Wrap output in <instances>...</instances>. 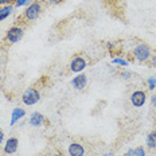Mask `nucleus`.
<instances>
[{
  "label": "nucleus",
  "mask_w": 156,
  "mask_h": 156,
  "mask_svg": "<svg viewBox=\"0 0 156 156\" xmlns=\"http://www.w3.org/2000/svg\"><path fill=\"white\" fill-rule=\"evenodd\" d=\"M152 54H154V53H152V48L149 47L147 43H143V42L137 43L135 47H133V50H132L133 58H135L137 62H141V63L149 62Z\"/></svg>",
  "instance_id": "obj_1"
},
{
  "label": "nucleus",
  "mask_w": 156,
  "mask_h": 156,
  "mask_svg": "<svg viewBox=\"0 0 156 156\" xmlns=\"http://www.w3.org/2000/svg\"><path fill=\"white\" fill-rule=\"evenodd\" d=\"M42 14V3L41 2H32L24 8V12L22 14V19L26 22H35Z\"/></svg>",
  "instance_id": "obj_2"
},
{
  "label": "nucleus",
  "mask_w": 156,
  "mask_h": 156,
  "mask_svg": "<svg viewBox=\"0 0 156 156\" xmlns=\"http://www.w3.org/2000/svg\"><path fill=\"white\" fill-rule=\"evenodd\" d=\"M42 98V94L39 92V89L37 87L31 86V87H27V89L23 92L22 94V102L26 106H32L35 104H38Z\"/></svg>",
  "instance_id": "obj_3"
},
{
  "label": "nucleus",
  "mask_w": 156,
  "mask_h": 156,
  "mask_svg": "<svg viewBox=\"0 0 156 156\" xmlns=\"http://www.w3.org/2000/svg\"><path fill=\"white\" fill-rule=\"evenodd\" d=\"M86 67H87V59L83 55H74L69 63L70 71L71 73H76V74L82 73Z\"/></svg>",
  "instance_id": "obj_4"
},
{
  "label": "nucleus",
  "mask_w": 156,
  "mask_h": 156,
  "mask_svg": "<svg viewBox=\"0 0 156 156\" xmlns=\"http://www.w3.org/2000/svg\"><path fill=\"white\" fill-rule=\"evenodd\" d=\"M23 35H24V28L22 26H12L7 31V34H5V42L9 44L18 43L19 41H22Z\"/></svg>",
  "instance_id": "obj_5"
},
{
  "label": "nucleus",
  "mask_w": 156,
  "mask_h": 156,
  "mask_svg": "<svg viewBox=\"0 0 156 156\" xmlns=\"http://www.w3.org/2000/svg\"><path fill=\"white\" fill-rule=\"evenodd\" d=\"M129 100H131V104L135 108H141V106H144L145 102H147V93H145L144 90H135V92L131 94Z\"/></svg>",
  "instance_id": "obj_6"
},
{
  "label": "nucleus",
  "mask_w": 156,
  "mask_h": 156,
  "mask_svg": "<svg viewBox=\"0 0 156 156\" xmlns=\"http://www.w3.org/2000/svg\"><path fill=\"white\" fill-rule=\"evenodd\" d=\"M86 149L81 143L73 141L67 145V155L69 156H85Z\"/></svg>",
  "instance_id": "obj_7"
},
{
  "label": "nucleus",
  "mask_w": 156,
  "mask_h": 156,
  "mask_svg": "<svg viewBox=\"0 0 156 156\" xmlns=\"http://www.w3.org/2000/svg\"><path fill=\"white\" fill-rule=\"evenodd\" d=\"M71 86L76 90H80V92L83 90L87 86V76H85L83 73L77 74V76L71 80Z\"/></svg>",
  "instance_id": "obj_8"
},
{
  "label": "nucleus",
  "mask_w": 156,
  "mask_h": 156,
  "mask_svg": "<svg viewBox=\"0 0 156 156\" xmlns=\"http://www.w3.org/2000/svg\"><path fill=\"white\" fill-rule=\"evenodd\" d=\"M19 148V140L18 137H9L5 140L4 147H3V151H4L5 155H14Z\"/></svg>",
  "instance_id": "obj_9"
},
{
  "label": "nucleus",
  "mask_w": 156,
  "mask_h": 156,
  "mask_svg": "<svg viewBox=\"0 0 156 156\" xmlns=\"http://www.w3.org/2000/svg\"><path fill=\"white\" fill-rule=\"evenodd\" d=\"M46 122V117L42 115L41 112H32L30 117H28V124L34 128H39Z\"/></svg>",
  "instance_id": "obj_10"
},
{
  "label": "nucleus",
  "mask_w": 156,
  "mask_h": 156,
  "mask_svg": "<svg viewBox=\"0 0 156 156\" xmlns=\"http://www.w3.org/2000/svg\"><path fill=\"white\" fill-rule=\"evenodd\" d=\"M26 116V110L23 108H14L11 113V121H9V125L14 126L18 121H20L22 119Z\"/></svg>",
  "instance_id": "obj_11"
},
{
  "label": "nucleus",
  "mask_w": 156,
  "mask_h": 156,
  "mask_svg": "<svg viewBox=\"0 0 156 156\" xmlns=\"http://www.w3.org/2000/svg\"><path fill=\"white\" fill-rule=\"evenodd\" d=\"M15 11V5L9 4V5H4V7H0V22L5 20L7 18H9Z\"/></svg>",
  "instance_id": "obj_12"
},
{
  "label": "nucleus",
  "mask_w": 156,
  "mask_h": 156,
  "mask_svg": "<svg viewBox=\"0 0 156 156\" xmlns=\"http://www.w3.org/2000/svg\"><path fill=\"white\" fill-rule=\"evenodd\" d=\"M145 145H147V148L149 149H156V129L154 131H151L147 135V137H145Z\"/></svg>",
  "instance_id": "obj_13"
},
{
  "label": "nucleus",
  "mask_w": 156,
  "mask_h": 156,
  "mask_svg": "<svg viewBox=\"0 0 156 156\" xmlns=\"http://www.w3.org/2000/svg\"><path fill=\"white\" fill-rule=\"evenodd\" d=\"M131 61L126 59L125 57H120V55H117L112 59V65H115V66H119V67H126L129 65Z\"/></svg>",
  "instance_id": "obj_14"
},
{
  "label": "nucleus",
  "mask_w": 156,
  "mask_h": 156,
  "mask_svg": "<svg viewBox=\"0 0 156 156\" xmlns=\"http://www.w3.org/2000/svg\"><path fill=\"white\" fill-rule=\"evenodd\" d=\"M147 87H148V90H152V92L156 89V77L155 76H151L147 78Z\"/></svg>",
  "instance_id": "obj_15"
},
{
  "label": "nucleus",
  "mask_w": 156,
  "mask_h": 156,
  "mask_svg": "<svg viewBox=\"0 0 156 156\" xmlns=\"http://www.w3.org/2000/svg\"><path fill=\"white\" fill-rule=\"evenodd\" d=\"M34 0H14V5L15 7H27Z\"/></svg>",
  "instance_id": "obj_16"
},
{
  "label": "nucleus",
  "mask_w": 156,
  "mask_h": 156,
  "mask_svg": "<svg viewBox=\"0 0 156 156\" xmlns=\"http://www.w3.org/2000/svg\"><path fill=\"white\" fill-rule=\"evenodd\" d=\"M119 76L121 77V80H124V81H129L132 78V71H129V70H121L119 73Z\"/></svg>",
  "instance_id": "obj_17"
},
{
  "label": "nucleus",
  "mask_w": 156,
  "mask_h": 156,
  "mask_svg": "<svg viewBox=\"0 0 156 156\" xmlns=\"http://www.w3.org/2000/svg\"><path fill=\"white\" fill-rule=\"evenodd\" d=\"M135 156H147V151L143 145H139V147L135 148Z\"/></svg>",
  "instance_id": "obj_18"
},
{
  "label": "nucleus",
  "mask_w": 156,
  "mask_h": 156,
  "mask_svg": "<svg viewBox=\"0 0 156 156\" xmlns=\"http://www.w3.org/2000/svg\"><path fill=\"white\" fill-rule=\"evenodd\" d=\"M149 66L151 67H155L156 69V53L155 54H152V57H151V59H149Z\"/></svg>",
  "instance_id": "obj_19"
},
{
  "label": "nucleus",
  "mask_w": 156,
  "mask_h": 156,
  "mask_svg": "<svg viewBox=\"0 0 156 156\" xmlns=\"http://www.w3.org/2000/svg\"><path fill=\"white\" fill-rule=\"evenodd\" d=\"M14 4V0H0V7H4V5Z\"/></svg>",
  "instance_id": "obj_20"
},
{
  "label": "nucleus",
  "mask_w": 156,
  "mask_h": 156,
  "mask_svg": "<svg viewBox=\"0 0 156 156\" xmlns=\"http://www.w3.org/2000/svg\"><path fill=\"white\" fill-rule=\"evenodd\" d=\"M124 156H135V148H129V149H126V152L124 154Z\"/></svg>",
  "instance_id": "obj_21"
},
{
  "label": "nucleus",
  "mask_w": 156,
  "mask_h": 156,
  "mask_svg": "<svg viewBox=\"0 0 156 156\" xmlns=\"http://www.w3.org/2000/svg\"><path fill=\"white\" fill-rule=\"evenodd\" d=\"M151 105L154 106V108H156V92L152 94V97H151Z\"/></svg>",
  "instance_id": "obj_22"
},
{
  "label": "nucleus",
  "mask_w": 156,
  "mask_h": 156,
  "mask_svg": "<svg viewBox=\"0 0 156 156\" xmlns=\"http://www.w3.org/2000/svg\"><path fill=\"white\" fill-rule=\"evenodd\" d=\"M3 141H4V132L0 129V145L3 144Z\"/></svg>",
  "instance_id": "obj_23"
},
{
  "label": "nucleus",
  "mask_w": 156,
  "mask_h": 156,
  "mask_svg": "<svg viewBox=\"0 0 156 156\" xmlns=\"http://www.w3.org/2000/svg\"><path fill=\"white\" fill-rule=\"evenodd\" d=\"M102 156H116V154L113 151H108V152H105Z\"/></svg>",
  "instance_id": "obj_24"
},
{
  "label": "nucleus",
  "mask_w": 156,
  "mask_h": 156,
  "mask_svg": "<svg viewBox=\"0 0 156 156\" xmlns=\"http://www.w3.org/2000/svg\"><path fill=\"white\" fill-rule=\"evenodd\" d=\"M62 0H48V3L50 4H58V3H61Z\"/></svg>",
  "instance_id": "obj_25"
},
{
  "label": "nucleus",
  "mask_w": 156,
  "mask_h": 156,
  "mask_svg": "<svg viewBox=\"0 0 156 156\" xmlns=\"http://www.w3.org/2000/svg\"><path fill=\"white\" fill-rule=\"evenodd\" d=\"M53 156H65L63 154H61V152H57V154H54Z\"/></svg>",
  "instance_id": "obj_26"
},
{
  "label": "nucleus",
  "mask_w": 156,
  "mask_h": 156,
  "mask_svg": "<svg viewBox=\"0 0 156 156\" xmlns=\"http://www.w3.org/2000/svg\"><path fill=\"white\" fill-rule=\"evenodd\" d=\"M4 156H7V155H4Z\"/></svg>",
  "instance_id": "obj_27"
}]
</instances>
